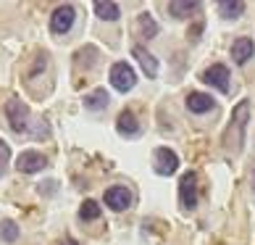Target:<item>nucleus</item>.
<instances>
[{"mask_svg":"<svg viewBox=\"0 0 255 245\" xmlns=\"http://www.w3.org/2000/svg\"><path fill=\"white\" fill-rule=\"evenodd\" d=\"M248 119H250V103L242 100V103H237V108L232 111V124L226 129V150H232V153H240L242 150Z\"/></svg>","mask_w":255,"mask_h":245,"instance_id":"nucleus-1","label":"nucleus"},{"mask_svg":"<svg viewBox=\"0 0 255 245\" xmlns=\"http://www.w3.org/2000/svg\"><path fill=\"white\" fill-rule=\"evenodd\" d=\"M5 119L13 132H26L29 129V108H26V103H21V98H8Z\"/></svg>","mask_w":255,"mask_h":245,"instance_id":"nucleus-2","label":"nucleus"},{"mask_svg":"<svg viewBox=\"0 0 255 245\" xmlns=\"http://www.w3.org/2000/svg\"><path fill=\"white\" fill-rule=\"evenodd\" d=\"M111 84H113V87H116L119 92H129V90L137 84V74H134V69H131L127 61L113 63V66H111Z\"/></svg>","mask_w":255,"mask_h":245,"instance_id":"nucleus-3","label":"nucleus"},{"mask_svg":"<svg viewBox=\"0 0 255 245\" xmlns=\"http://www.w3.org/2000/svg\"><path fill=\"white\" fill-rule=\"evenodd\" d=\"M153 169H155L160 177L174 174L176 169H179V156L174 153V150H168V148H158L155 153H153Z\"/></svg>","mask_w":255,"mask_h":245,"instance_id":"nucleus-4","label":"nucleus"},{"mask_svg":"<svg viewBox=\"0 0 255 245\" xmlns=\"http://www.w3.org/2000/svg\"><path fill=\"white\" fill-rule=\"evenodd\" d=\"M74 18H77V11H74V5H58L50 16V29L55 34H66L71 29Z\"/></svg>","mask_w":255,"mask_h":245,"instance_id":"nucleus-5","label":"nucleus"},{"mask_svg":"<svg viewBox=\"0 0 255 245\" xmlns=\"http://www.w3.org/2000/svg\"><path fill=\"white\" fill-rule=\"evenodd\" d=\"M179 201H182V206L190 211L197 206V177L192 172H187L182 180H179Z\"/></svg>","mask_w":255,"mask_h":245,"instance_id":"nucleus-6","label":"nucleus"},{"mask_svg":"<svg viewBox=\"0 0 255 245\" xmlns=\"http://www.w3.org/2000/svg\"><path fill=\"white\" fill-rule=\"evenodd\" d=\"M45 166H48V158L42 153H37V150H24L16 161V169L21 174H37V172H42Z\"/></svg>","mask_w":255,"mask_h":245,"instance_id":"nucleus-7","label":"nucleus"},{"mask_svg":"<svg viewBox=\"0 0 255 245\" xmlns=\"http://www.w3.org/2000/svg\"><path fill=\"white\" fill-rule=\"evenodd\" d=\"M203 82L216 87V90H221V92H229V69L224 63H213L211 69H205Z\"/></svg>","mask_w":255,"mask_h":245,"instance_id":"nucleus-8","label":"nucleus"},{"mask_svg":"<svg viewBox=\"0 0 255 245\" xmlns=\"http://www.w3.org/2000/svg\"><path fill=\"white\" fill-rule=\"evenodd\" d=\"M106 206L111 211H127L131 206V193L127 190V187H121V185L108 187L106 190Z\"/></svg>","mask_w":255,"mask_h":245,"instance_id":"nucleus-9","label":"nucleus"},{"mask_svg":"<svg viewBox=\"0 0 255 245\" xmlns=\"http://www.w3.org/2000/svg\"><path fill=\"white\" fill-rule=\"evenodd\" d=\"M253 53H255V45H253L250 37H240V40L232 42V58H234V63H240V66L248 63L253 58Z\"/></svg>","mask_w":255,"mask_h":245,"instance_id":"nucleus-10","label":"nucleus"},{"mask_svg":"<svg viewBox=\"0 0 255 245\" xmlns=\"http://www.w3.org/2000/svg\"><path fill=\"white\" fill-rule=\"evenodd\" d=\"M131 53H134V58L139 61L142 71L147 74L150 79L158 77V61H155V55H153V53H147V48H142V45H134V48H131Z\"/></svg>","mask_w":255,"mask_h":245,"instance_id":"nucleus-11","label":"nucleus"},{"mask_svg":"<svg viewBox=\"0 0 255 245\" xmlns=\"http://www.w3.org/2000/svg\"><path fill=\"white\" fill-rule=\"evenodd\" d=\"M116 129H119V135H124V137L139 135V124H137V119L131 111H121L119 119H116Z\"/></svg>","mask_w":255,"mask_h":245,"instance_id":"nucleus-12","label":"nucleus"},{"mask_svg":"<svg viewBox=\"0 0 255 245\" xmlns=\"http://www.w3.org/2000/svg\"><path fill=\"white\" fill-rule=\"evenodd\" d=\"M197 8H200L197 0H171V3H168V13L174 18H187V16H192Z\"/></svg>","mask_w":255,"mask_h":245,"instance_id":"nucleus-13","label":"nucleus"},{"mask_svg":"<svg viewBox=\"0 0 255 245\" xmlns=\"http://www.w3.org/2000/svg\"><path fill=\"white\" fill-rule=\"evenodd\" d=\"M187 108H190L192 114H205V111L213 108V98L203 95V92H190V95H187Z\"/></svg>","mask_w":255,"mask_h":245,"instance_id":"nucleus-14","label":"nucleus"},{"mask_svg":"<svg viewBox=\"0 0 255 245\" xmlns=\"http://www.w3.org/2000/svg\"><path fill=\"white\" fill-rule=\"evenodd\" d=\"M95 13L100 18H106V21H116L121 11H119L116 3H111V0H98V3H95Z\"/></svg>","mask_w":255,"mask_h":245,"instance_id":"nucleus-15","label":"nucleus"},{"mask_svg":"<svg viewBox=\"0 0 255 245\" xmlns=\"http://www.w3.org/2000/svg\"><path fill=\"white\" fill-rule=\"evenodd\" d=\"M106 106H108V92L106 90H95L84 98V108H90V111H103Z\"/></svg>","mask_w":255,"mask_h":245,"instance_id":"nucleus-16","label":"nucleus"},{"mask_svg":"<svg viewBox=\"0 0 255 245\" xmlns=\"http://www.w3.org/2000/svg\"><path fill=\"white\" fill-rule=\"evenodd\" d=\"M219 11L224 18H237L242 11H245V3L242 0H221L219 3Z\"/></svg>","mask_w":255,"mask_h":245,"instance_id":"nucleus-17","label":"nucleus"},{"mask_svg":"<svg viewBox=\"0 0 255 245\" xmlns=\"http://www.w3.org/2000/svg\"><path fill=\"white\" fill-rule=\"evenodd\" d=\"M137 26H139V32H142V34L147 37V40L158 34V24H155V18L150 16V13H139V18H137Z\"/></svg>","mask_w":255,"mask_h":245,"instance_id":"nucleus-18","label":"nucleus"},{"mask_svg":"<svg viewBox=\"0 0 255 245\" xmlns=\"http://www.w3.org/2000/svg\"><path fill=\"white\" fill-rule=\"evenodd\" d=\"M79 216H82L84 222H95L98 216H100V203L98 201H84L82 209H79Z\"/></svg>","mask_w":255,"mask_h":245,"instance_id":"nucleus-19","label":"nucleus"},{"mask_svg":"<svg viewBox=\"0 0 255 245\" xmlns=\"http://www.w3.org/2000/svg\"><path fill=\"white\" fill-rule=\"evenodd\" d=\"M0 238H3L5 243H16V238H18V224L3 222V224H0Z\"/></svg>","mask_w":255,"mask_h":245,"instance_id":"nucleus-20","label":"nucleus"},{"mask_svg":"<svg viewBox=\"0 0 255 245\" xmlns=\"http://www.w3.org/2000/svg\"><path fill=\"white\" fill-rule=\"evenodd\" d=\"M8 158H11V148H8V143H0V177L8 169Z\"/></svg>","mask_w":255,"mask_h":245,"instance_id":"nucleus-21","label":"nucleus"},{"mask_svg":"<svg viewBox=\"0 0 255 245\" xmlns=\"http://www.w3.org/2000/svg\"><path fill=\"white\" fill-rule=\"evenodd\" d=\"M63 245H79L77 240H63Z\"/></svg>","mask_w":255,"mask_h":245,"instance_id":"nucleus-22","label":"nucleus"},{"mask_svg":"<svg viewBox=\"0 0 255 245\" xmlns=\"http://www.w3.org/2000/svg\"><path fill=\"white\" fill-rule=\"evenodd\" d=\"M253 190H255V172H253Z\"/></svg>","mask_w":255,"mask_h":245,"instance_id":"nucleus-23","label":"nucleus"}]
</instances>
